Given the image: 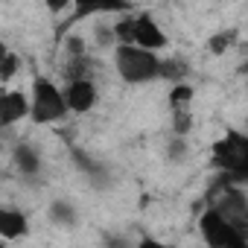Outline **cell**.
<instances>
[{"label":"cell","mask_w":248,"mask_h":248,"mask_svg":"<svg viewBox=\"0 0 248 248\" xmlns=\"http://www.w3.org/2000/svg\"><path fill=\"white\" fill-rule=\"evenodd\" d=\"M114 70L126 85H149L161 79V53L138 44H114Z\"/></svg>","instance_id":"cell-1"},{"label":"cell","mask_w":248,"mask_h":248,"mask_svg":"<svg viewBox=\"0 0 248 248\" xmlns=\"http://www.w3.org/2000/svg\"><path fill=\"white\" fill-rule=\"evenodd\" d=\"M67 114L70 111L62 85L47 73H35L30 85V120L35 126H53V123H62Z\"/></svg>","instance_id":"cell-2"},{"label":"cell","mask_w":248,"mask_h":248,"mask_svg":"<svg viewBox=\"0 0 248 248\" xmlns=\"http://www.w3.org/2000/svg\"><path fill=\"white\" fill-rule=\"evenodd\" d=\"M213 167L219 170L222 178L245 184L248 181V138L236 129H228L216 143H213Z\"/></svg>","instance_id":"cell-3"},{"label":"cell","mask_w":248,"mask_h":248,"mask_svg":"<svg viewBox=\"0 0 248 248\" xmlns=\"http://www.w3.org/2000/svg\"><path fill=\"white\" fill-rule=\"evenodd\" d=\"M199 231H202L204 245L210 248H248V225L228 219L213 204H207V210L202 213Z\"/></svg>","instance_id":"cell-4"},{"label":"cell","mask_w":248,"mask_h":248,"mask_svg":"<svg viewBox=\"0 0 248 248\" xmlns=\"http://www.w3.org/2000/svg\"><path fill=\"white\" fill-rule=\"evenodd\" d=\"M132 44L152 50V53H161L170 47V35L149 12H138V15H132Z\"/></svg>","instance_id":"cell-5"},{"label":"cell","mask_w":248,"mask_h":248,"mask_svg":"<svg viewBox=\"0 0 248 248\" xmlns=\"http://www.w3.org/2000/svg\"><path fill=\"white\" fill-rule=\"evenodd\" d=\"M64 102L70 114H88L96 108L99 102V88L93 76H79V79H67L64 82Z\"/></svg>","instance_id":"cell-6"},{"label":"cell","mask_w":248,"mask_h":248,"mask_svg":"<svg viewBox=\"0 0 248 248\" xmlns=\"http://www.w3.org/2000/svg\"><path fill=\"white\" fill-rule=\"evenodd\" d=\"M30 117V93L21 88L0 85V129H12Z\"/></svg>","instance_id":"cell-7"},{"label":"cell","mask_w":248,"mask_h":248,"mask_svg":"<svg viewBox=\"0 0 248 248\" xmlns=\"http://www.w3.org/2000/svg\"><path fill=\"white\" fill-rule=\"evenodd\" d=\"M73 21H88L99 15H123L132 12L135 3L132 0H73Z\"/></svg>","instance_id":"cell-8"},{"label":"cell","mask_w":248,"mask_h":248,"mask_svg":"<svg viewBox=\"0 0 248 248\" xmlns=\"http://www.w3.org/2000/svg\"><path fill=\"white\" fill-rule=\"evenodd\" d=\"M30 236V216L15 204H0V239L18 242Z\"/></svg>","instance_id":"cell-9"},{"label":"cell","mask_w":248,"mask_h":248,"mask_svg":"<svg viewBox=\"0 0 248 248\" xmlns=\"http://www.w3.org/2000/svg\"><path fill=\"white\" fill-rule=\"evenodd\" d=\"M12 167L24 178H38L44 172V155H41L38 146H32V143L24 140V143H18L12 149Z\"/></svg>","instance_id":"cell-10"},{"label":"cell","mask_w":248,"mask_h":248,"mask_svg":"<svg viewBox=\"0 0 248 248\" xmlns=\"http://www.w3.org/2000/svg\"><path fill=\"white\" fill-rule=\"evenodd\" d=\"M21 67H24L21 56H18L6 41H0V85H9V82L21 73Z\"/></svg>","instance_id":"cell-11"},{"label":"cell","mask_w":248,"mask_h":248,"mask_svg":"<svg viewBox=\"0 0 248 248\" xmlns=\"http://www.w3.org/2000/svg\"><path fill=\"white\" fill-rule=\"evenodd\" d=\"M50 219L56 222V225H64V228H73L76 222H79V210H76V204L70 202V199H56V202H50Z\"/></svg>","instance_id":"cell-12"},{"label":"cell","mask_w":248,"mask_h":248,"mask_svg":"<svg viewBox=\"0 0 248 248\" xmlns=\"http://www.w3.org/2000/svg\"><path fill=\"white\" fill-rule=\"evenodd\" d=\"M193 99H196V88H193L187 79H181V82H170V93H167L170 108H190Z\"/></svg>","instance_id":"cell-13"},{"label":"cell","mask_w":248,"mask_h":248,"mask_svg":"<svg viewBox=\"0 0 248 248\" xmlns=\"http://www.w3.org/2000/svg\"><path fill=\"white\" fill-rule=\"evenodd\" d=\"M236 41H239L236 30H219V32H213L207 38V50H210V56H225V53H231L236 47Z\"/></svg>","instance_id":"cell-14"},{"label":"cell","mask_w":248,"mask_h":248,"mask_svg":"<svg viewBox=\"0 0 248 248\" xmlns=\"http://www.w3.org/2000/svg\"><path fill=\"white\" fill-rule=\"evenodd\" d=\"M170 111H172V132L187 138L193 129V111L190 108H170Z\"/></svg>","instance_id":"cell-15"},{"label":"cell","mask_w":248,"mask_h":248,"mask_svg":"<svg viewBox=\"0 0 248 248\" xmlns=\"http://www.w3.org/2000/svg\"><path fill=\"white\" fill-rule=\"evenodd\" d=\"M41 3L47 6L50 15H64V12L73 6V0H41Z\"/></svg>","instance_id":"cell-16"}]
</instances>
